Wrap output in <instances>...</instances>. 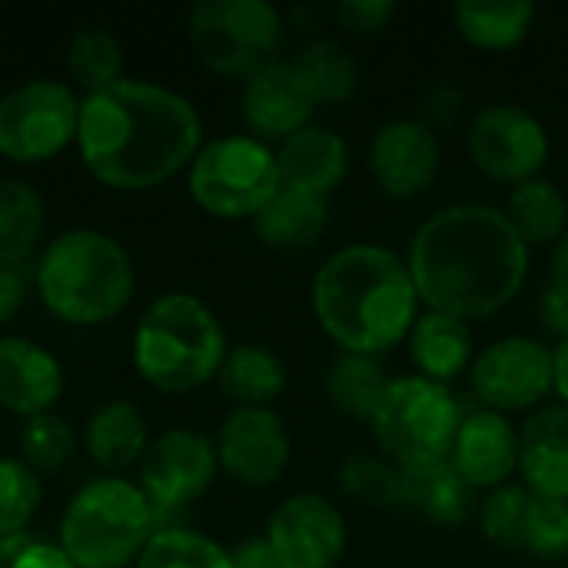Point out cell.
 Masks as SVG:
<instances>
[{
	"label": "cell",
	"instance_id": "obj_23",
	"mask_svg": "<svg viewBox=\"0 0 568 568\" xmlns=\"http://www.w3.org/2000/svg\"><path fill=\"white\" fill-rule=\"evenodd\" d=\"M403 469V513H413L433 526H459L479 513V493L456 473L449 459L399 466Z\"/></svg>",
	"mask_w": 568,
	"mask_h": 568
},
{
	"label": "cell",
	"instance_id": "obj_18",
	"mask_svg": "<svg viewBox=\"0 0 568 568\" xmlns=\"http://www.w3.org/2000/svg\"><path fill=\"white\" fill-rule=\"evenodd\" d=\"M63 393V369L53 353L23 336H0V409L33 419L53 413Z\"/></svg>",
	"mask_w": 568,
	"mask_h": 568
},
{
	"label": "cell",
	"instance_id": "obj_14",
	"mask_svg": "<svg viewBox=\"0 0 568 568\" xmlns=\"http://www.w3.org/2000/svg\"><path fill=\"white\" fill-rule=\"evenodd\" d=\"M216 459L220 469L243 489H270L283 479L290 466V433L280 413L233 406L216 429Z\"/></svg>",
	"mask_w": 568,
	"mask_h": 568
},
{
	"label": "cell",
	"instance_id": "obj_32",
	"mask_svg": "<svg viewBox=\"0 0 568 568\" xmlns=\"http://www.w3.org/2000/svg\"><path fill=\"white\" fill-rule=\"evenodd\" d=\"M346 499L366 509H403V469L376 453H349L336 469Z\"/></svg>",
	"mask_w": 568,
	"mask_h": 568
},
{
	"label": "cell",
	"instance_id": "obj_38",
	"mask_svg": "<svg viewBox=\"0 0 568 568\" xmlns=\"http://www.w3.org/2000/svg\"><path fill=\"white\" fill-rule=\"evenodd\" d=\"M526 499L529 489L526 486H503L496 493H489L479 503V526L483 536L489 542H496L499 549H513L516 552V539H519V526H523V513H526Z\"/></svg>",
	"mask_w": 568,
	"mask_h": 568
},
{
	"label": "cell",
	"instance_id": "obj_45",
	"mask_svg": "<svg viewBox=\"0 0 568 568\" xmlns=\"http://www.w3.org/2000/svg\"><path fill=\"white\" fill-rule=\"evenodd\" d=\"M546 290L568 296V233L552 246V256H549V283Z\"/></svg>",
	"mask_w": 568,
	"mask_h": 568
},
{
	"label": "cell",
	"instance_id": "obj_19",
	"mask_svg": "<svg viewBox=\"0 0 568 568\" xmlns=\"http://www.w3.org/2000/svg\"><path fill=\"white\" fill-rule=\"evenodd\" d=\"M240 113L246 126L256 133V140H286L313 123L316 106L300 90L293 70L286 60H276L263 70H256L250 80H243L240 93Z\"/></svg>",
	"mask_w": 568,
	"mask_h": 568
},
{
	"label": "cell",
	"instance_id": "obj_13",
	"mask_svg": "<svg viewBox=\"0 0 568 568\" xmlns=\"http://www.w3.org/2000/svg\"><path fill=\"white\" fill-rule=\"evenodd\" d=\"M220 459L213 439L193 429H163L140 459V489L160 513L193 506L216 483Z\"/></svg>",
	"mask_w": 568,
	"mask_h": 568
},
{
	"label": "cell",
	"instance_id": "obj_31",
	"mask_svg": "<svg viewBox=\"0 0 568 568\" xmlns=\"http://www.w3.org/2000/svg\"><path fill=\"white\" fill-rule=\"evenodd\" d=\"M516 233L532 246H556L568 233V196L546 176H532L513 186L503 210Z\"/></svg>",
	"mask_w": 568,
	"mask_h": 568
},
{
	"label": "cell",
	"instance_id": "obj_3",
	"mask_svg": "<svg viewBox=\"0 0 568 568\" xmlns=\"http://www.w3.org/2000/svg\"><path fill=\"white\" fill-rule=\"evenodd\" d=\"M313 316L339 353L383 356L409 339L419 293L403 256L376 243L336 250L313 276Z\"/></svg>",
	"mask_w": 568,
	"mask_h": 568
},
{
	"label": "cell",
	"instance_id": "obj_7",
	"mask_svg": "<svg viewBox=\"0 0 568 568\" xmlns=\"http://www.w3.org/2000/svg\"><path fill=\"white\" fill-rule=\"evenodd\" d=\"M463 406L456 393L419 373L396 376L366 423L379 453L396 466H423L449 459Z\"/></svg>",
	"mask_w": 568,
	"mask_h": 568
},
{
	"label": "cell",
	"instance_id": "obj_5",
	"mask_svg": "<svg viewBox=\"0 0 568 568\" xmlns=\"http://www.w3.org/2000/svg\"><path fill=\"white\" fill-rule=\"evenodd\" d=\"M226 353L230 346L216 313L190 293L153 300L133 329V369L156 393H193L206 386L216 379Z\"/></svg>",
	"mask_w": 568,
	"mask_h": 568
},
{
	"label": "cell",
	"instance_id": "obj_2",
	"mask_svg": "<svg viewBox=\"0 0 568 568\" xmlns=\"http://www.w3.org/2000/svg\"><path fill=\"white\" fill-rule=\"evenodd\" d=\"M529 243L489 203H453L433 213L409 243V273L426 310L483 320L506 310L526 286Z\"/></svg>",
	"mask_w": 568,
	"mask_h": 568
},
{
	"label": "cell",
	"instance_id": "obj_24",
	"mask_svg": "<svg viewBox=\"0 0 568 568\" xmlns=\"http://www.w3.org/2000/svg\"><path fill=\"white\" fill-rule=\"evenodd\" d=\"M409 359L419 376L453 386L463 373L473 369V329L466 320L426 310L419 313L413 333H409Z\"/></svg>",
	"mask_w": 568,
	"mask_h": 568
},
{
	"label": "cell",
	"instance_id": "obj_4",
	"mask_svg": "<svg viewBox=\"0 0 568 568\" xmlns=\"http://www.w3.org/2000/svg\"><path fill=\"white\" fill-rule=\"evenodd\" d=\"M40 303L70 326H103L116 320L136 290L130 253L106 233L77 226L53 236L37 260Z\"/></svg>",
	"mask_w": 568,
	"mask_h": 568
},
{
	"label": "cell",
	"instance_id": "obj_26",
	"mask_svg": "<svg viewBox=\"0 0 568 568\" xmlns=\"http://www.w3.org/2000/svg\"><path fill=\"white\" fill-rule=\"evenodd\" d=\"M286 63L313 106L346 103L359 90V63L336 40H310Z\"/></svg>",
	"mask_w": 568,
	"mask_h": 568
},
{
	"label": "cell",
	"instance_id": "obj_12",
	"mask_svg": "<svg viewBox=\"0 0 568 568\" xmlns=\"http://www.w3.org/2000/svg\"><path fill=\"white\" fill-rule=\"evenodd\" d=\"M466 150L479 173L519 186L542 176L549 160V130L519 103H489L473 113L466 126Z\"/></svg>",
	"mask_w": 568,
	"mask_h": 568
},
{
	"label": "cell",
	"instance_id": "obj_40",
	"mask_svg": "<svg viewBox=\"0 0 568 568\" xmlns=\"http://www.w3.org/2000/svg\"><path fill=\"white\" fill-rule=\"evenodd\" d=\"M396 3L393 0H343L336 7V20L339 27H346L349 33H359V37H369V33H379L393 23L396 17Z\"/></svg>",
	"mask_w": 568,
	"mask_h": 568
},
{
	"label": "cell",
	"instance_id": "obj_1",
	"mask_svg": "<svg viewBox=\"0 0 568 568\" xmlns=\"http://www.w3.org/2000/svg\"><path fill=\"white\" fill-rule=\"evenodd\" d=\"M203 146L196 106L150 80H116L80 100L77 153L87 173L120 193H146L190 170Z\"/></svg>",
	"mask_w": 568,
	"mask_h": 568
},
{
	"label": "cell",
	"instance_id": "obj_43",
	"mask_svg": "<svg viewBox=\"0 0 568 568\" xmlns=\"http://www.w3.org/2000/svg\"><path fill=\"white\" fill-rule=\"evenodd\" d=\"M230 559H233V568H280V562H276V552L270 549L266 536L240 542V546L230 552Z\"/></svg>",
	"mask_w": 568,
	"mask_h": 568
},
{
	"label": "cell",
	"instance_id": "obj_8",
	"mask_svg": "<svg viewBox=\"0 0 568 568\" xmlns=\"http://www.w3.org/2000/svg\"><path fill=\"white\" fill-rule=\"evenodd\" d=\"M186 190L216 220H253L280 190L276 150L246 133L216 136L193 156Z\"/></svg>",
	"mask_w": 568,
	"mask_h": 568
},
{
	"label": "cell",
	"instance_id": "obj_42",
	"mask_svg": "<svg viewBox=\"0 0 568 568\" xmlns=\"http://www.w3.org/2000/svg\"><path fill=\"white\" fill-rule=\"evenodd\" d=\"M27 303V280L20 270H3L0 266V326L13 323L17 313Z\"/></svg>",
	"mask_w": 568,
	"mask_h": 568
},
{
	"label": "cell",
	"instance_id": "obj_41",
	"mask_svg": "<svg viewBox=\"0 0 568 568\" xmlns=\"http://www.w3.org/2000/svg\"><path fill=\"white\" fill-rule=\"evenodd\" d=\"M3 568H77L57 542H23L7 556Z\"/></svg>",
	"mask_w": 568,
	"mask_h": 568
},
{
	"label": "cell",
	"instance_id": "obj_46",
	"mask_svg": "<svg viewBox=\"0 0 568 568\" xmlns=\"http://www.w3.org/2000/svg\"><path fill=\"white\" fill-rule=\"evenodd\" d=\"M556 396L568 406V336L556 346Z\"/></svg>",
	"mask_w": 568,
	"mask_h": 568
},
{
	"label": "cell",
	"instance_id": "obj_6",
	"mask_svg": "<svg viewBox=\"0 0 568 568\" xmlns=\"http://www.w3.org/2000/svg\"><path fill=\"white\" fill-rule=\"evenodd\" d=\"M156 536V509L130 479L103 476L77 489L60 516V549L77 568H126Z\"/></svg>",
	"mask_w": 568,
	"mask_h": 568
},
{
	"label": "cell",
	"instance_id": "obj_37",
	"mask_svg": "<svg viewBox=\"0 0 568 568\" xmlns=\"http://www.w3.org/2000/svg\"><path fill=\"white\" fill-rule=\"evenodd\" d=\"M73 453H77V433L63 416L40 413L27 419L20 433V459L33 473H57L73 459Z\"/></svg>",
	"mask_w": 568,
	"mask_h": 568
},
{
	"label": "cell",
	"instance_id": "obj_29",
	"mask_svg": "<svg viewBox=\"0 0 568 568\" xmlns=\"http://www.w3.org/2000/svg\"><path fill=\"white\" fill-rule=\"evenodd\" d=\"M47 230L43 196L23 180H0V266L20 270Z\"/></svg>",
	"mask_w": 568,
	"mask_h": 568
},
{
	"label": "cell",
	"instance_id": "obj_16",
	"mask_svg": "<svg viewBox=\"0 0 568 568\" xmlns=\"http://www.w3.org/2000/svg\"><path fill=\"white\" fill-rule=\"evenodd\" d=\"M443 166L439 133L419 116H396L373 133L369 173L376 186L396 200H413L426 193Z\"/></svg>",
	"mask_w": 568,
	"mask_h": 568
},
{
	"label": "cell",
	"instance_id": "obj_27",
	"mask_svg": "<svg viewBox=\"0 0 568 568\" xmlns=\"http://www.w3.org/2000/svg\"><path fill=\"white\" fill-rule=\"evenodd\" d=\"M216 383L236 406L273 409V403L286 389V366L273 349L260 343H240L230 346Z\"/></svg>",
	"mask_w": 568,
	"mask_h": 568
},
{
	"label": "cell",
	"instance_id": "obj_33",
	"mask_svg": "<svg viewBox=\"0 0 568 568\" xmlns=\"http://www.w3.org/2000/svg\"><path fill=\"white\" fill-rule=\"evenodd\" d=\"M67 73L87 93L106 90L123 80V50L116 37L103 27L77 30L67 47Z\"/></svg>",
	"mask_w": 568,
	"mask_h": 568
},
{
	"label": "cell",
	"instance_id": "obj_30",
	"mask_svg": "<svg viewBox=\"0 0 568 568\" xmlns=\"http://www.w3.org/2000/svg\"><path fill=\"white\" fill-rule=\"evenodd\" d=\"M393 376L383 363V356H363V353H339L326 369V396L329 403L349 416L369 423L376 406L383 403Z\"/></svg>",
	"mask_w": 568,
	"mask_h": 568
},
{
	"label": "cell",
	"instance_id": "obj_35",
	"mask_svg": "<svg viewBox=\"0 0 568 568\" xmlns=\"http://www.w3.org/2000/svg\"><path fill=\"white\" fill-rule=\"evenodd\" d=\"M136 568H233L230 552L190 529H156Z\"/></svg>",
	"mask_w": 568,
	"mask_h": 568
},
{
	"label": "cell",
	"instance_id": "obj_15",
	"mask_svg": "<svg viewBox=\"0 0 568 568\" xmlns=\"http://www.w3.org/2000/svg\"><path fill=\"white\" fill-rule=\"evenodd\" d=\"M266 542L280 568H336L346 556V519L320 493H296L276 506Z\"/></svg>",
	"mask_w": 568,
	"mask_h": 568
},
{
	"label": "cell",
	"instance_id": "obj_44",
	"mask_svg": "<svg viewBox=\"0 0 568 568\" xmlns=\"http://www.w3.org/2000/svg\"><path fill=\"white\" fill-rule=\"evenodd\" d=\"M539 320L549 333H556L559 339L568 336V296H559L552 290H542L539 300Z\"/></svg>",
	"mask_w": 568,
	"mask_h": 568
},
{
	"label": "cell",
	"instance_id": "obj_25",
	"mask_svg": "<svg viewBox=\"0 0 568 568\" xmlns=\"http://www.w3.org/2000/svg\"><path fill=\"white\" fill-rule=\"evenodd\" d=\"M83 449L90 463L106 473H123L136 466L150 449L146 416L130 399H110L97 406L83 429Z\"/></svg>",
	"mask_w": 568,
	"mask_h": 568
},
{
	"label": "cell",
	"instance_id": "obj_10",
	"mask_svg": "<svg viewBox=\"0 0 568 568\" xmlns=\"http://www.w3.org/2000/svg\"><path fill=\"white\" fill-rule=\"evenodd\" d=\"M80 97L63 80H27L0 97V156L17 166L53 160L77 143Z\"/></svg>",
	"mask_w": 568,
	"mask_h": 568
},
{
	"label": "cell",
	"instance_id": "obj_21",
	"mask_svg": "<svg viewBox=\"0 0 568 568\" xmlns=\"http://www.w3.org/2000/svg\"><path fill=\"white\" fill-rule=\"evenodd\" d=\"M276 166L280 183L329 196L349 170V146L336 130L310 123L276 146Z\"/></svg>",
	"mask_w": 568,
	"mask_h": 568
},
{
	"label": "cell",
	"instance_id": "obj_9",
	"mask_svg": "<svg viewBox=\"0 0 568 568\" xmlns=\"http://www.w3.org/2000/svg\"><path fill=\"white\" fill-rule=\"evenodd\" d=\"M190 43L210 73L250 80L280 60L283 13L266 0H200L190 10Z\"/></svg>",
	"mask_w": 568,
	"mask_h": 568
},
{
	"label": "cell",
	"instance_id": "obj_34",
	"mask_svg": "<svg viewBox=\"0 0 568 568\" xmlns=\"http://www.w3.org/2000/svg\"><path fill=\"white\" fill-rule=\"evenodd\" d=\"M516 552L532 559H566L568 556V503L529 493Z\"/></svg>",
	"mask_w": 568,
	"mask_h": 568
},
{
	"label": "cell",
	"instance_id": "obj_28",
	"mask_svg": "<svg viewBox=\"0 0 568 568\" xmlns=\"http://www.w3.org/2000/svg\"><path fill=\"white\" fill-rule=\"evenodd\" d=\"M456 30L463 40H469L479 50L499 53L519 47L532 23H536V3L529 0H459L453 7Z\"/></svg>",
	"mask_w": 568,
	"mask_h": 568
},
{
	"label": "cell",
	"instance_id": "obj_11",
	"mask_svg": "<svg viewBox=\"0 0 568 568\" xmlns=\"http://www.w3.org/2000/svg\"><path fill=\"white\" fill-rule=\"evenodd\" d=\"M469 386L483 409L529 413L556 393V349L536 336H503L473 359Z\"/></svg>",
	"mask_w": 568,
	"mask_h": 568
},
{
	"label": "cell",
	"instance_id": "obj_17",
	"mask_svg": "<svg viewBox=\"0 0 568 568\" xmlns=\"http://www.w3.org/2000/svg\"><path fill=\"white\" fill-rule=\"evenodd\" d=\"M449 463L476 493H496L519 473V429L503 413L473 409L459 423Z\"/></svg>",
	"mask_w": 568,
	"mask_h": 568
},
{
	"label": "cell",
	"instance_id": "obj_39",
	"mask_svg": "<svg viewBox=\"0 0 568 568\" xmlns=\"http://www.w3.org/2000/svg\"><path fill=\"white\" fill-rule=\"evenodd\" d=\"M463 106H466V93L456 83H433L419 100V120L436 133L453 130L463 116Z\"/></svg>",
	"mask_w": 568,
	"mask_h": 568
},
{
	"label": "cell",
	"instance_id": "obj_20",
	"mask_svg": "<svg viewBox=\"0 0 568 568\" xmlns=\"http://www.w3.org/2000/svg\"><path fill=\"white\" fill-rule=\"evenodd\" d=\"M519 476L536 496L568 503V406H542L519 429Z\"/></svg>",
	"mask_w": 568,
	"mask_h": 568
},
{
	"label": "cell",
	"instance_id": "obj_22",
	"mask_svg": "<svg viewBox=\"0 0 568 568\" xmlns=\"http://www.w3.org/2000/svg\"><path fill=\"white\" fill-rule=\"evenodd\" d=\"M250 223L263 246L280 250V253H300L320 243V236L326 233L329 196L280 183V190Z\"/></svg>",
	"mask_w": 568,
	"mask_h": 568
},
{
	"label": "cell",
	"instance_id": "obj_36",
	"mask_svg": "<svg viewBox=\"0 0 568 568\" xmlns=\"http://www.w3.org/2000/svg\"><path fill=\"white\" fill-rule=\"evenodd\" d=\"M43 503L40 476L23 459H0V539H17Z\"/></svg>",
	"mask_w": 568,
	"mask_h": 568
}]
</instances>
